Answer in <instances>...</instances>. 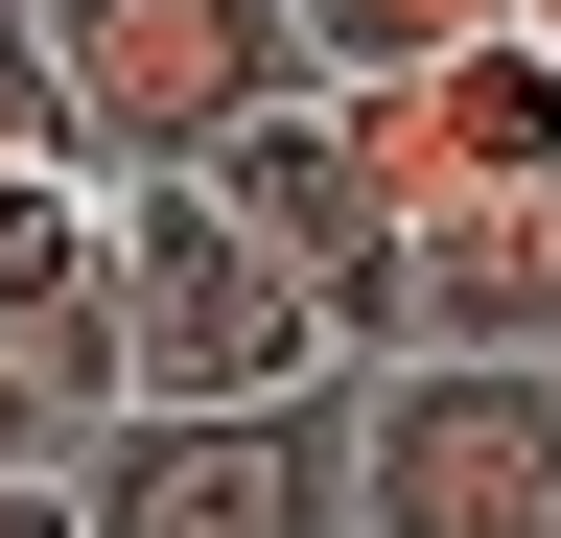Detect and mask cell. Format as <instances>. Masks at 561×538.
<instances>
[{
    "label": "cell",
    "instance_id": "5",
    "mask_svg": "<svg viewBox=\"0 0 561 538\" xmlns=\"http://www.w3.org/2000/svg\"><path fill=\"white\" fill-rule=\"evenodd\" d=\"M210 187H234V234L328 305V352H351V375H398V352H421V211L351 164V117H328V94H305V117H257Z\"/></svg>",
    "mask_w": 561,
    "mask_h": 538
},
{
    "label": "cell",
    "instance_id": "1",
    "mask_svg": "<svg viewBox=\"0 0 561 538\" xmlns=\"http://www.w3.org/2000/svg\"><path fill=\"white\" fill-rule=\"evenodd\" d=\"M70 117H94V187H210L257 117H305V0H24Z\"/></svg>",
    "mask_w": 561,
    "mask_h": 538
},
{
    "label": "cell",
    "instance_id": "9",
    "mask_svg": "<svg viewBox=\"0 0 561 538\" xmlns=\"http://www.w3.org/2000/svg\"><path fill=\"white\" fill-rule=\"evenodd\" d=\"M24 468H70V398H47L24 352H0V492H24Z\"/></svg>",
    "mask_w": 561,
    "mask_h": 538
},
{
    "label": "cell",
    "instance_id": "2",
    "mask_svg": "<svg viewBox=\"0 0 561 538\" xmlns=\"http://www.w3.org/2000/svg\"><path fill=\"white\" fill-rule=\"evenodd\" d=\"M117 352L140 422H234V398H328V305L234 234V187H117Z\"/></svg>",
    "mask_w": 561,
    "mask_h": 538
},
{
    "label": "cell",
    "instance_id": "3",
    "mask_svg": "<svg viewBox=\"0 0 561 538\" xmlns=\"http://www.w3.org/2000/svg\"><path fill=\"white\" fill-rule=\"evenodd\" d=\"M351 538H561V375L515 352L351 375Z\"/></svg>",
    "mask_w": 561,
    "mask_h": 538
},
{
    "label": "cell",
    "instance_id": "8",
    "mask_svg": "<svg viewBox=\"0 0 561 538\" xmlns=\"http://www.w3.org/2000/svg\"><path fill=\"white\" fill-rule=\"evenodd\" d=\"M0 187H94V117H70V71H47L24 0H0Z\"/></svg>",
    "mask_w": 561,
    "mask_h": 538
},
{
    "label": "cell",
    "instance_id": "6",
    "mask_svg": "<svg viewBox=\"0 0 561 538\" xmlns=\"http://www.w3.org/2000/svg\"><path fill=\"white\" fill-rule=\"evenodd\" d=\"M328 117H351V164L398 211H515V187H561V47L538 24H491V47H445L398 94H328Z\"/></svg>",
    "mask_w": 561,
    "mask_h": 538
},
{
    "label": "cell",
    "instance_id": "7",
    "mask_svg": "<svg viewBox=\"0 0 561 538\" xmlns=\"http://www.w3.org/2000/svg\"><path fill=\"white\" fill-rule=\"evenodd\" d=\"M515 0H305V71L328 94H398V71H445V47H491Z\"/></svg>",
    "mask_w": 561,
    "mask_h": 538
},
{
    "label": "cell",
    "instance_id": "11",
    "mask_svg": "<svg viewBox=\"0 0 561 538\" xmlns=\"http://www.w3.org/2000/svg\"><path fill=\"white\" fill-rule=\"evenodd\" d=\"M515 24H538V47H561V0H515Z\"/></svg>",
    "mask_w": 561,
    "mask_h": 538
},
{
    "label": "cell",
    "instance_id": "10",
    "mask_svg": "<svg viewBox=\"0 0 561 538\" xmlns=\"http://www.w3.org/2000/svg\"><path fill=\"white\" fill-rule=\"evenodd\" d=\"M0 538H94V515H70V468H24V492H0Z\"/></svg>",
    "mask_w": 561,
    "mask_h": 538
},
{
    "label": "cell",
    "instance_id": "4",
    "mask_svg": "<svg viewBox=\"0 0 561 538\" xmlns=\"http://www.w3.org/2000/svg\"><path fill=\"white\" fill-rule=\"evenodd\" d=\"M94 538H351V375L328 398H234V422H117L70 445Z\"/></svg>",
    "mask_w": 561,
    "mask_h": 538
}]
</instances>
